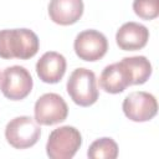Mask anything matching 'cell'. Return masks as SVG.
<instances>
[{"label": "cell", "mask_w": 159, "mask_h": 159, "mask_svg": "<svg viewBox=\"0 0 159 159\" xmlns=\"http://www.w3.org/2000/svg\"><path fill=\"white\" fill-rule=\"evenodd\" d=\"M39 47V37L32 30H0V57L4 60H29L37 53Z\"/></svg>", "instance_id": "1"}, {"label": "cell", "mask_w": 159, "mask_h": 159, "mask_svg": "<svg viewBox=\"0 0 159 159\" xmlns=\"http://www.w3.org/2000/svg\"><path fill=\"white\" fill-rule=\"evenodd\" d=\"M67 93L81 107H89L98 99L96 75L88 68H76L68 77Z\"/></svg>", "instance_id": "2"}, {"label": "cell", "mask_w": 159, "mask_h": 159, "mask_svg": "<svg viewBox=\"0 0 159 159\" xmlns=\"http://www.w3.org/2000/svg\"><path fill=\"white\" fill-rule=\"evenodd\" d=\"M82 144V135L78 129L63 125L53 129L46 143V153L51 159H71Z\"/></svg>", "instance_id": "3"}, {"label": "cell", "mask_w": 159, "mask_h": 159, "mask_svg": "<svg viewBox=\"0 0 159 159\" xmlns=\"http://www.w3.org/2000/svg\"><path fill=\"white\" fill-rule=\"evenodd\" d=\"M41 135L37 122L29 116H20L11 119L5 128V138L15 149L34 147Z\"/></svg>", "instance_id": "4"}, {"label": "cell", "mask_w": 159, "mask_h": 159, "mask_svg": "<svg viewBox=\"0 0 159 159\" xmlns=\"http://www.w3.org/2000/svg\"><path fill=\"white\" fill-rule=\"evenodd\" d=\"M32 77L22 66L6 67L0 75V89L10 101L26 98L32 89Z\"/></svg>", "instance_id": "5"}, {"label": "cell", "mask_w": 159, "mask_h": 159, "mask_svg": "<svg viewBox=\"0 0 159 159\" xmlns=\"http://www.w3.org/2000/svg\"><path fill=\"white\" fill-rule=\"evenodd\" d=\"M35 120L42 125H53L63 122L68 114L65 99L57 93H45L35 103Z\"/></svg>", "instance_id": "6"}, {"label": "cell", "mask_w": 159, "mask_h": 159, "mask_svg": "<svg viewBox=\"0 0 159 159\" xmlns=\"http://www.w3.org/2000/svg\"><path fill=\"white\" fill-rule=\"evenodd\" d=\"M125 117L133 122H147L157 116L158 103L153 94L144 91L129 93L122 104Z\"/></svg>", "instance_id": "7"}, {"label": "cell", "mask_w": 159, "mask_h": 159, "mask_svg": "<svg viewBox=\"0 0 159 159\" xmlns=\"http://www.w3.org/2000/svg\"><path fill=\"white\" fill-rule=\"evenodd\" d=\"M73 48L81 60L94 62L107 53L108 41L106 36L97 30H84L76 36Z\"/></svg>", "instance_id": "8"}, {"label": "cell", "mask_w": 159, "mask_h": 159, "mask_svg": "<svg viewBox=\"0 0 159 159\" xmlns=\"http://www.w3.org/2000/svg\"><path fill=\"white\" fill-rule=\"evenodd\" d=\"M133 84V78L127 65L120 61L104 67L99 77V86L107 93H120Z\"/></svg>", "instance_id": "9"}, {"label": "cell", "mask_w": 159, "mask_h": 159, "mask_svg": "<svg viewBox=\"0 0 159 159\" xmlns=\"http://www.w3.org/2000/svg\"><path fill=\"white\" fill-rule=\"evenodd\" d=\"M149 40V30L138 22L123 24L116 34V42L120 50L137 51L143 48Z\"/></svg>", "instance_id": "10"}, {"label": "cell", "mask_w": 159, "mask_h": 159, "mask_svg": "<svg viewBox=\"0 0 159 159\" xmlns=\"http://www.w3.org/2000/svg\"><path fill=\"white\" fill-rule=\"evenodd\" d=\"M66 58L56 51L45 52L36 63V73L45 83H57L66 72Z\"/></svg>", "instance_id": "11"}, {"label": "cell", "mask_w": 159, "mask_h": 159, "mask_svg": "<svg viewBox=\"0 0 159 159\" xmlns=\"http://www.w3.org/2000/svg\"><path fill=\"white\" fill-rule=\"evenodd\" d=\"M82 14V0H50L48 15L50 19L57 25H72L81 19Z\"/></svg>", "instance_id": "12"}, {"label": "cell", "mask_w": 159, "mask_h": 159, "mask_svg": "<svg viewBox=\"0 0 159 159\" xmlns=\"http://www.w3.org/2000/svg\"><path fill=\"white\" fill-rule=\"evenodd\" d=\"M122 61L127 65V67L132 73L133 84H143L149 80L152 75V65L147 57L144 56L124 57Z\"/></svg>", "instance_id": "13"}, {"label": "cell", "mask_w": 159, "mask_h": 159, "mask_svg": "<svg viewBox=\"0 0 159 159\" xmlns=\"http://www.w3.org/2000/svg\"><path fill=\"white\" fill-rule=\"evenodd\" d=\"M87 155L91 159H116L118 157V145L112 138H99L89 145Z\"/></svg>", "instance_id": "14"}, {"label": "cell", "mask_w": 159, "mask_h": 159, "mask_svg": "<svg viewBox=\"0 0 159 159\" xmlns=\"http://www.w3.org/2000/svg\"><path fill=\"white\" fill-rule=\"evenodd\" d=\"M133 10L143 20H153L159 15V0H134Z\"/></svg>", "instance_id": "15"}]
</instances>
